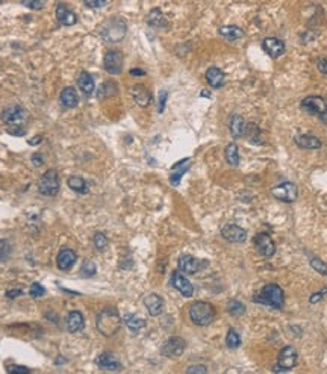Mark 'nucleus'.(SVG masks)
Masks as SVG:
<instances>
[{
  "mask_svg": "<svg viewBox=\"0 0 327 374\" xmlns=\"http://www.w3.org/2000/svg\"><path fill=\"white\" fill-rule=\"evenodd\" d=\"M29 293H31L32 297H42L46 294V288L42 285H39V283H34L31 287V291Z\"/></svg>",
  "mask_w": 327,
  "mask_h": 374,
  "instance_id": "nucleus-44",
  "label": "nucleus"
},
{
  "mask_svg": "<svg viewBox=\"0 0 327 374\" xmlns=\"http://www.w3.org/2000/svg\"><path fill=\"white\" fill-rule=\"evenodd\" d=\"M93 243H94V247H96L99 252H103V250L108 247V238H106V235L102 233V232H97V233L94 235Z\"/></svg>",
  "mask_w": 327,
  "mask_h": 374,
  "instance_id": "nucleus-37",
  "label": "nucleus"
},
{
  "mask_svg": "<svg viewBox=\"0 0 327 374\" xmlns=\"http://www.w3.org/2000/svg\"><path fill=\"white\" fill-rule=\"evenodd\" d=\"M147 23H148L151 28L159 29V28H165L167 20H165L162 11H161L159 8H155V9L150 11V14H148V17H147Z\"/></svg>",
  "mask_w": 327,
  "mask_h": 374,
  "instance_id": "nucleus-31",
  "label": "nucleus"
},
{
  "mask_svg": "<svg viewBox=\"0 0 327 374\" xmlns=\"http://www.w3.org/2000/svg\"><path fill=\"white\" fill-rule=\"evenodd\" d=\"M97 273V268H96V263L93 261H85L82 265V270H80V274L83 277H93L94 274Z\"/></svg>",
  "mask_w": 327,
  "mask_h": 374,
  "instance_id": "nucleus-39",
  "label": "nucleus"
},
{
  "mask_svg": "<svg viewBox=\"0 0 327 374\" xmlns=\"http://www.w3.org/2000/svg\"><path fill=\"white\" fill-rule=\"evenodd\" d=\"M297 361H298V355H297V350L292 347V345H287L280 350L279 353V358H277V367H274V371H288L291 368H294L297 365Z\"/></svg>",
  "mask_w": 327,
  "mask_h": 374,
  "instance_id": "nucleus-6",
  "label": "nucleus"
},
{
  "mask_svg": "<svg viewBox=\"0 0 327 374\" xmlns=\"http://www.w3.org/2000/svg\"><path fill=\"white\" fill-rule=\"evenodd\" d=\"M244 129H246V123H244V118L239 115V114H232L229 117V130L232 134V137L235 140L241 138L243 134H244Z\"/></svg>",
  "mask_w": 327,
  "mask_h": 374,
  "instance_id": "nucleus-25",
  "label": "nucleus"
},
{
  "mask_svg": "<svg viewBox=\"0 0 327 374\" xmlns=\"http://www.w3.org/2000/svg\"><path fill=\"white\" fill-rule=\"evenodd\" d=\"M217 311L208 301H195L189 306V318L199 327H206L215 320Z\"/></svg>",
  "mask_w": 327,
  "mask_h": 374,
  "instance_id": "nucleus-3",
  "label": "nucleus"
},
{
  "mask_svg": "<svg viewBox=\"0 0 327 374\" xmlns=\"http://www.w3.org/2000/svg\"><path fill=\"white\" fill-rule=\"evenodd\" d=\"M317 67H318V70H320L323 75L327 76V58H321V59L317 62Z\"/></svg>",
  "mask_w": 327,
  "mask_h": 374,
  "instance_id": "nucleus-50",
  "label": "nucleus"
},
{
  "mask_svg": "<svg viewBox=\"0 0 327 374\" xmlns=\"http://www.w3.org/2000/svg\"><path fill=\"white\" fill-rule=\"evenodd\" d=\"M294 141L298 147L306 150H317L323 147V143L321 140H318L317 137H312V135H304V134H297L294 137Z\"/></svg>",
  "mask_w": 327,
  "mask_h": 374,
  "instance_id": "nucleus-20",
  "label": "nucleus"
},
{
  "mask_svg": "<svg viewBox=\"0 0 327 374\" xmlns=\"http://www.w3.org/2000/svg\"><path fill=\"white\" fill-rule=\"evenodd\" d=\"M105 70L109 75H120L123 72V53L118 50H111L105 55L103 61Z\"/></svg>",
  "mask_w": 327,
  "mask_h": 374,
  "instance_id": "nucleus-11",
  "label": "nucleus"
},
{
  "mask_svg": "<svg viewBox=\"0 0 327 374\" xmlns=\"http://www.w3.org/2000/svg\"><path fill=\"white\" fill-rule=\"evenodd\" d=\"M100 37L105 42L109 44H117L120 41H123L126 34H127V25L126 20L121 17H112L108 21H105L99 31Z\"/></svg>",
  "mask_w": 327,
  "mask_h": 374,
  "instance_id": "nucleus-2",
  "label": "nucleus"
},
{
  "mask_svg": "<svg viewBox=\"0 0 327 374\" xmlns=\"http://www.w3.org/2000/svg\"><path fill=\"white\" fill-rule=\"evenodd\" d=\"M124 323H126V326L129 327V331L134 332V334L140 332L141 329H144L145 327L144 318H141V317H138V315H135V314H127V315L124 317Z\"/></svg>",
  "mask_w": 327,
  "mask_h": 374,
  "instance_id": "nucleus-32",
  "label": "nucleus"
},
{
  "mask_svg": "<svg viewBox=\"0 0 327 374\" xmlns=\"http://www.w3.org/2000/svg\"><path fill=\"white\" fill-rule=\"evenodd\" d=\"M144 304L145 307H147V311H148V314L153 315V317L161 315L162 311H164V300H162L161 296H158V294L147 296L144 299Z\"/></svg>",
  "mask_w": 327,
  "mask_h": 374,
  "instance_id": "nucleus-24",
  "label": "nucleus"
},
{
  "mask_svg": "<svg viewBox=\"0 0 327 374\" xmlns=\"http://www.w3.org/2000/svg\"><path fill=\"white\" fill-rule=\"evenodd\" d=\"M221 236L229 241V243H235V244H241L246 241L247 238V232L238 225H233V223H229V225L223 226L221 229Z\"/></svg>",
  "mask_w": 327,
  "mask_h": 374,
  "instance_id": "nucleus-10",
  "label": "nucleus"
},
{
  "mask_svg": "<svg viewBox=\"0 0 327 374\" xmlns=\"http://www.w3.org/2000/svg\"><path fill=\"white\" fill-rule=\"evenodd\" d=\"M191 164H192L191 158H185V159H182L179 162H176V164L171 167V173H170V182H171V185H175V187L179 185L182 176L189 170Z\"/></svg>",
  "mask_w": 327,
  "mask_h": 374,
  "instance_id": "nucleus-18",
  "label": "nucleus"
},
{
  "mask_svg": "<svg viewBox=\"0 0 327 374\" xmlns=\"http://www.w3.org/2000/svg\"><path fill=\"white\" fill-rule=\"evenodd\" d=\"M327 294V288H323L321 291H318V293H315V294H312L311 297H309V303H312V304H315V303H318L320 300L323 299L324 296Z\"/></svg>",
  "mask_w": 327,
  "mask_h": 374,
  "instance_id": "nucleus-47",
  "label": "nucleus"
},
{
  "mask_svg": "<svg viewBox=\"0 0 327 374\" xmlns=\"http://www.w3.org/2000/svg\"><path fill=\"white\" fill-rule=\"evenodd\" d=\"M186 373L188 374H192V373H208V368L206 367H203V365H192V367H189L188 370H186Z\"/></svg>",
  "mask_w": 327,
  "mask_h": 374,
  "instance_id": "nucleus-48",
  "label": "nucleus"
},
{
  "mask_svg": "<svg viewBox=\"0 0 327 374\" xmlns=\"http://www.w3.org/2000/svg\"><path fill=\"white\" fill-rule=\"evenodd\" d=\"M59 187H61V184H59V174L53 168L47 170L41 176V179L38 182V191L42 195H47V197H55L59 192Z\"/></svg>",
  "mask_w": 327,
  "mask_h": 374,
  "instance_id": "nucleus-5",
  "label": "nucleus"
},
{
  "mask_svg": "<svg viewBox=\"0 0 327 374\" xmlns=\"http://www.w3.org/2000/svg\"><path fill=\"white\" fill-rule=\"evenodd\" d=\"M224 158H226L229 165H232V167L239 165V151H238V146L235 143L227 144V147L224 150Z\"/></svg>",
  "mask_w": 327,
  "mask_h": 374,
  "instance_id": "nucleus-34",
  "label": "nucleus"
},
{
  "mask_svg": "<svg viewBox=\"0 0 327 374\" xmlns=\"http://www.w3.org/2000/svg\"><path fill=\"white\" fill-rule=\"evenodd\" d=\"M21 5H25L26 8L32 9V11H41L46 5V0H20Z\"/></svg>",
  "mask_w": 327,
  "mask_h": 374,
  "instance_id": "nucleus-41",
  "label": "nucleus"
},
{
  "mask_svg": "<svg viewBox=\"0 0 327 374\" xmlns=\"http://www.w3.org/2000/svg\"><path fill=\"white\" fill-rule=\"evenodd\" d=\"M226 345L229 347V348H238L239 345H241V337H239V334L236 332V331H233V329H230L229 332H227V337H226Z\"/></svg>",
  "mask_w": 327,
  "mask_h": 374,
  "instance_id": "nucleus-36",
  "label": "nucleus"
},
{
  "mask_svg": "<svg viewBox=\"0 0 327 374\" xmlns=\"http://www.w3.org/2000/svg\"><path fill=\"white\" fill-rule=\"evenodd\" d=\"M8 134H11V135H14V137H21V135H25V129L21 127V124L9 126V127H8Z\"/></svg>",
  "mask_w": 327,
  "mask_h": 374,
  "instance_id": "nucleus-46",
  "label": "nucleus"
},
{
  "mask_svg": "<svg viewBox=\"0 0 327 374\" xmlns=\"http://www.w3.org/2000/svg\"><path fill=\"white\" fill-rule=\"evenodd\" d=\"M202 265H205V262L195 259L191 255H182L179 261H178L179 271L185 273V274H195L200 268H203Z\"/></svg>",
  "mask_w": 327,
  "mask_h": 374,
  "instance_id": "nucleus-16",
  "label": "nucleus"
},
{
  "mask_svg": "<svg viewBox=\"0 0 327 374\" xmlns=\"http://www.w3.org/2000/svg\"><path fill=\"white\" fill-rule=\"evenodd\" d=\"M96 364L103 368V370H109V371H115V370H120L121 368V364L118 361V358L111 353V351H103L102 355H99L96 358Z\"/></svg>",
  "mask_w": 327,
  "mask_h": 374,
  "instance_id": "nucleus-17",
  "label": "nucleus"
},
{
  "mask_svg": "<svg viewBox=\"0 0 327 374\" xmlns=\"http://www.w3.org/2000/svg\"><path fill=\"white\" fill-rule=\"evenodd\" d=\"M200 96H202V97H209V96H211V93H209L208 90H203V91L200 93Z\"/></svg>",
  "mask_w": 327,
  "mask_h": 374,
  "instance_id": "nucleus-55",
  "label": "nucleus"
},
{
  "mask_svg": "<svg viewBox=\"0 0 327 374\" xmlns=\"http://www.w3.org/2000/svg\"><path fill=\"white\" fill-rule=\"evenodd\" d=\"M206 80L208 83L212 86V88H221L224 85V80H226V75L221 69L218 67H209L206 70Z\"/></svg>",
  "mask_w": 327,
  "mask_h": 374,
  "instance_id": "nucleus-27",
  "label": "nucleus"
},
{
  "mask_svg": "<svg viewBox=\"0 0 327 374\" xmlns=\"http://www.w3.org/2000/svg\"><path fill=\"white\" fill-rule=\"evenodd\" d=\"M167 99H168V93L167 90H161L159 91V96H158V113H164L165 109V105H167Z\"/></svg>",
  "mask_w": 327,
  "mask_h": 374,
  "instance_id": "nucleus-43",
  "label": "nucleus"
},
{
  "mask_svg": "<svg viewBox=\"0 0 327 374\" xmlns=\"http://www.w3.org/2000/svg\"><path fill=\"white\" fill-rule=\"evenodd\" d=\"M244 135L246 138L254 144V146H262L264 144V140H262V134H260V129L254 124V123H249L246 124V129H244Z\"/></svg>",
  "mask_w": 327,
  "mask_h": 374,
  "instance_id": "nucleus-30",
  "label": "nucleus"
},
{
  "mask_svg": "<svg viewBox=\"0 0 327 374\" xmlns=\"http://www.w3.org/2000/svg\"><path fill=\"white\" fill-rule=\"evenodd\" d=\"M67 185H69V188L72 191L77 192V194H86L88 192V184L80 176H70L67 179Z\"/></svg>",
  "mask_w": 327,
  "mask_h": 374,
  "instance_id": "nucleus-33",
  "label": "nucleus"
},
{
  "mask_svg": "<svg viewBox=\"0 0 327 374\" xmlns=\"http://www.w3.org/2000/svg\"><path fill=\"white\" fill-rule=\"evenodd\" d=\"M77 261V255L70 250V249H62L59 253H58V258H56V263H58V268L62 270V271H67L70 270L73 265Z\"/></svg>",
  "mask_w": 327,
  "mask_h": 374,
  "instance_id": "nucleus-22",
  "label": "nucleus"
},
{
  "mask_svg": "<svg viewBox=\"0 0 327 374\" xmlns=\"http://www.w3.org/2000/svg\"><path fill=\"white\" fill-rule=\"evenodd\" d=\"M130 75H132V76H144L145 72H144V70H141V69H132V70H130Z\"/></svg>",
  "mask_w": 327,
  "mask_h": 374,
  "instance_id": "nucleus-53",
  "label": "nucleus"
},
{
  "mask_svg": "<svg viewBox=\"0 0 327 374\" xmlns=\"http://www.w3.org/2000/svg\"><path fill=\"white\" fill-rule=\"evenodd\" d=\"M271 194L277 199V200H280V202H285V203H292V202H295L297 200V197H298V188L295 184H292V182H282L280 185H277V187H274L271 189Z\"/></svg>",
  "mask_w": 327,
  "mask_h": 374,
  "instance_id": "nucleus-7",
  "label": "nucleus"
},
{
  "mask_svg": "<svg viewBox=\"0 0 327 374\" xmlns=\"http://www.w3.org/2000/svg\"><path fill=\"white\" fill-rule=\"evenodd\" d=\"M171 285L181 293L183 297H192L194 296V287H192V283L182 274L181 271H175L171 274Z\"/></svg>",
  "mask_w": 327,
  "mask_h": 374,
  "instance_id": "nucleus-14",
  "label": "nucleus"
},
{
  "mask_svg": "<svg viewBox=\"0 0 327 374\" xmlns=\"http://www.w3.org/2000/svg\"><path fill=\"white\" fill-rule=\"evenodd\" d=\"M186 348V342L181 337H171L162 345L161 353L167 358H179Z\"/></svg>",
  "mask_w": 327,
  "mask_h": 374,
  "instance_id": "nucleus-9",
  "label": "nucleus"
},
{
  "mask_svg": "<svg viewBox=\"0 0 327 374\" xmlns=\"http://www.w3.org/2000/svg\"><path fill=\"white\" fill-rule=\"evenodd\" d=\"M11 250H12V249H11L9 241H6V239H0V262L9 258Z\"/></svg>",
  "mask_w": 327,
  "mask_h": 374,
  "instance_id": "nucleus-42",
  "label": "nucleus"
},
{
  "mask_svg": "<svg viewBox=\"0 0 327 374\" xmlns=\"http://www.w3.org/2000/svg\"><path fill=\"white\" fill-rule=\"evenodd\" d=\"M117 93V86H115V83L114 82H105L102 86H100V90H99V97L100 99H103V97H109V96H112V94H115Z\"/></svg>",
  "mask_w": 327,
  "mask_h": 374,
  "instance_id": "nucleus-38",
  "label": "nucleus"
},
{
  "mask_svg": "<svg viewBox=\"0 0 327 374\" xmlns=\"http://www.w3.org/2000/svg\"><path fill=\"white\" fill-rule=\"evenodd\" d=\"M25 109L21 106H8L3 113H2V120L8 124V126H17L21 124L25 121Z\"/></svg>",
  "mask_w": 327,
  "mask_h": 374,
  "instance_id": "nucleus-15",
  "label": "nucleus"
},
{
  "mask_svg": "<svg viewBox=\"0 0 327 374\" xmlns=\"http://www.w3.org/2000/svg\"><path fill=\"white\" fill-rule=\"evenodd\" d=\"M32 162H34L35 165H41V164H42V158H41V153H35V155L32 156Z\"/></svg>",
  "mask_w": 327,
  "mask_h": 374,
  "instance_id": "nucleus-52",
  "label": "nucleus"
},
{
  "mask_svg": "<svg viewBox=\"0 0 327 374\" xmlns=\"http://www.w3.org/2000/svg\"><path fill=\"white\" fill-rule=\"evenodd\" d=\"M96 327L103 337H114L121 327V317L118 311L114 307L100 311L96 318Z\"/></svg>",
  "mask_w": 327,
  "mask_h": 374,
  "instance_id": "nucleus-1",
  "label": "nucleus"
},
{
  "mask_svg": "<svg viewBox=\"0 0 327 374\" xmlns=\"http://www.w3.org/2000/svg\"><path fill=\"white\" fill-rule=\"evenodd\" d=\"M56 20H58V23H61L64 26H73V25H76L77 17L72 9L67 8V5L59 3L56 6Z\"/></svg>",
  "mask_w": 327,
  "mask_h": 374,
  "instance_id": "nucleus-21",
  "label": "nucleus"
},
{
  "mask_svg": "<svg viewBox=\"0 0 327 374\" xmlns=\"http://www.w3.org/2000/svg\"><path fill=\"white\" fill-rule=\"evenodd\" d=\"M21 294H23V291H21L20 288L6 291V297H8V299H15V297H18V296H21Z\"/></svg>",
  "mask_w": 327,
  "mask_h": 374,
  "instance_id": "nucleus-51",
  "label": "nucleus"
},
{
  "mask_svg": "<svg viewBox=\"0 0 327 374\" xmlns=\"http://www.w3.org/2000/svg\"><path fill=\"white\" fill-rule=\"evenodd\" d=\"M85 5L91 9H100L108 5V0H85Z\"/></svg>",
  "mask_w": 327,
  "mask_h": 374,
  "instance_id": "nucleus-45",
  "label": "nucleus"
},
{
  "mask_svg": "<svg viewBox=\"0 0 327 374\" xmlns=\"http://www.w3.org/2000/svg\"><path fill=\"white\" fill-rule=\"evenodd\" d=\"M130 96L135 100V103L138 106H141V108H145V106H148L151 103V94H150V91L145 86L140 85V83L138 85H134L130 88Z\"/></svg>",
  "mask_w": 327,
  "mask_h": 374,
  "instance_id": "nucleus-19",
  "label": "nucleus"
},
{
  "mask_svg": "<svg viewBox=\"0 0 327 374\" xmlns=\"http://www.w3.org/2000/svg\"><path fill=\"white\" fill-rule=\"evenodd\" d=\"M301 109L312 115L324 117L327 114V103L320 96H308L301 100Z\"/></svg>",
  "mask_w": 327,
  "mask_h": 374,
  "instance_id": "nucleus-8",
  "label": "nucleus"
},
{
  "mask_svg": "<svg viewBox=\"0 0 327 374\" xmlns=\"http://www.w3.org/2000/svg\"><path fill=\"white\" fill-rule=\"evenodd\" d=\"M77 85H79V90L85 94V96H91L94 93V79L93 76L90 75L88 72H82L79 77H77Z\"/></svg>",
  "mask_w": 327,
  "mask_h": 374,
  "instance_id": "nucleus-28",
  "label": "nucleus"
},
{
  "mask_svg": "<svg viewBox=\"0 0 327 374\" xmlns=\"http://www.w3.org/2000/svg\"><path fill=\"white\" fill-rule=\"evenodd\" d=\"M66 326H67V331L72 332V334L82 331L83 326H85V318H83L82 312H79V311L69 312V315L66 318Z\"/></svg>",
  "mask_w": 327,
  "mask_h": 374,
  "instance_id": "nucleus-23",
  "label": "nucleus"
},
{
  "mask_svg": "<svg viewBox=\"0 0 327 374\" xmlns=\"http://www.w3.org/2000/svg\"><path fill=\"white\" fill-rule=\"evenodd\" d=\"M254 246L257 252L265 258H270L276 253V244L273 243L271 236H268L267 233H257L254 236Z\"/></svg>",
  "mask_w": 327,
  "mask_h": 374,
  "instance_id": "nucleus-12",
  "label": "nucleus"
},
{
  "mask_svg": "<svg viewBox=\"0 0 327 374\" xmlns=\"http://www.w3.org/2000/svg\"><path fill=\"white\" fill-rule=\"evenodd\" d=\"M262 49L270 58L276 59V58H280L285 53L287 47H285V42L282 39H279V38H265L262 41Z\"/></svg>",
  "mask_w": 327,
  "mask_h": 374,
  "instance_id": "nucleus-13",
  "label": "nucleus"
},
{
  "mask_svg": "<svg viewBox=\"0 0 327 374\" xmlns=\"http://www.w3.org/2000/svg\"><path fill=\"white\" fill-rule=\"evenodd\" d=\"M253 301L254 303H259V304L271 306L274 309H282L284 307V301H285L284 290L279 285H276V283L265 285L257 294H254Z\"/></svg>",
  "mask_w": 327,
  "mask_h": 374,
  "instance_id": "nucleus-4",
  "label": "nucleus"
},
{
  "mask_svg": "<svg viewBox=\"0 0 327 374\" xmlns=\"http://www.w3.org/2000/svg\"><path fill=\"white\" fill-rule=\"evenodd\" d=\"M218 34L221 35V37L224 38V39H227V41H238V39H241V38H244V31L241 29V28H238V26H221L220 29H218Z\"/></svg>",
  "mask_w": 327,
  "mask_h": 374,
  "instance_id": "nucleus-29",
  "label": "nucleus"
},
{
  "mask_svg": "<svg viewBox=\"0 0 327 374\" xmlns=\"http://www.w3.org/2000/svg\"><path fill=\"white\" fill-rule=\"evenodd\" d=\"M59 100H61V105L67 109H73L79 105V96L76 93V90L72 86H67L62 90L61 96H59Z\"/></svg>",
  "mask_w": 327,
  "mask_h": 374,
  "instance_id": "nucleus-26",
  "label": "nucleus"
},
{
  "mask_svg": "<svg viewBox=\"0 0 327 374\" xmlns=\"http://www.w3.org/2000/svg\"><path fill=\"white\" fill-rule=\"evenodd\" d=\"M311 267H312L317 273H320V274H323V276H327V263L321 261L320 258H311Z\"/></svg>",
  "mask_w": 327,
  "mask_h": 374,
  "instance_id": "nucleus-40",
  "label": "nucleus"
},
{
  "mask_svg": "<svg viewBox=\"0 0 327 374\" xmlns=\"http://www.w3.org/2000/svg\"><path fill=\"white\" fill-rule=\"evenodd\" d=\"M41 141V135H38L35 140H29V144H38Z\"/></svg>",
  "mask_w": 327,
  "mask_h": 374,
  "instance_id": "nucleus-54",
  "label": "nucleus"
},
{
  "mask_svg": "<svg viewBox=\"0 0 327 374\" xmlns=\"http://www.w3.org/2000/svg\"><path fill=\"white\" fill-rule=\"evenodd\" d=\"M226 309H227V312H229L230 315H233V317H241V315H244V312H246V306H244L239 300L236 299L229 300Z\"/></svg>",
  "mask_w": 327,
  "mask_h": 374,
  "instance_id": "nucleus-35",
  "label": "nucleus"
},
{
  "mask_svg": "<svg viewBox=\"0 0 327 374\" xmlns=\"http://www.w3.org/2000/svg\"><path fill=\"white\" fill-rule=\"evenodd\" d=\"M6 371H8V373H31L29 368H26V367H15V365L8 367Z\"/></svg>",
  "mask_w": 327,
  "mask_h": 374,
  "instance_id": "nucleus-49",
  "label": "nucleus"
}]
</instances>
